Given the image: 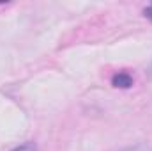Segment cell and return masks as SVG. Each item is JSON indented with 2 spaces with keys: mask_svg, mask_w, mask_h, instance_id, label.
<instances>
[{
  "mask_svg": "<svg viewBox=\"0 0 152 151\" xmlns=\"http://www.w3.org/2000/svg\"><path fill=\"white\" fill-rule=\"evenodd\" d=\"M133 82H134L133 76L127 71H118L112 76V85L117 89H129V87H133Z\"/></svg>",
  "mask_w": 152,
  "mask_h": 151,
  "instance_id": "1",
  "label": "cell"
},
{
  "mask_svg": "<svg viewBox=\"0 0 152 151\" xmlns=\"http://www.w3.org/2000/svg\"><path fill=\"white\" fill-rule=\"evenodd\" d=\"M143 14H145V18H149L152 21V4H149V5L143 9Z\"/></svg>",
  "mask_w": 152,
  "mask_h": 151,
  "instance_id": "4",
  "label": "cell"
},
{
  "mask_svg": "<svg viewBox=\"0 0 152 151\" xmlns=\"http://www.w3.org/2000/svg\"><path fill=\"white\" fill-rule=\"evenodd\" d=\"M11 151H37L36 148V144H32V142H25V144H21V146H16L14 150Z\"/></svg>",
  "mask_w": 152,
  "mask_h": 151,
  "instance_id": "2",
  "label": "cell"
},
{
  "mask_svg": "<svg viewBox=\"0 0 152 151\" xmlns=\"http://www.w3.org/2000/svg\"><path fill=\"white\" fill-rule=\"evenodd\" d=\"M122 151H152V150L147 144H136V146H129V148H126Z\"/></svg>",
  "mask_w": 152,
  "mask_h": 151,
  "instance_id": "3",
  "label": "cell"
},
{
  "mask_svg": "<svg viewBox=\"0 0 152 151\" xmlns=\"http://www.w3.org/2000/svg\"><path fill=\"white\" fill-rule=\"evenodd\" d=\"M149 76L152 78V62H151V66H149Z\"/></svg>",
  "mask_w": 152,
  "mask_h": 151,
  "instance_id": "5",
  "label": "cell"
}]
</instances>
